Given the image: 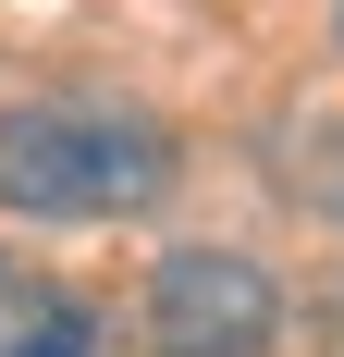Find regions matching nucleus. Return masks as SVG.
Returning a JSON list of instances; mask_svg holds the SVG:
<instances>
[{
  "label": "nucleus",
  "mask_w": 344,
  "mask_h": 357,
  "mask_svg": "<svg viewBox=\"0 0 344 357\" xmlns=\"http://www.w3.org/2000/svg\"><path fill=\"white\" fill-rule=\"evenodd\" d=\"M160 185H172V136L123 99L0 111V210H25V222H123Z\"/></svg>",
  "instance_id": "obj_1"
},
{
  "label": "nucleus",
  "mask_w": 344,
  "mask_h": 357,
  "mask_svg": "<svg viewBox=\"0 0 344 357\" xmlns=\"http://www.w3.org/2000/svg\"><path fill=\"white\" fill-rule=\"evenodd\" d=\"M271 321H283L271 271L234 259V247H185V259L148 271V345L160 357H258Z\"/></svg>",
  "instance_id": "obj_2"
},
{
  "label": "nucleus",
  "mask_w": 344,
  "mask_h": 357,
  "mask_svg": "<svg viewBox=\"0 0 344 357\" xmlns=\"http://www.w3.org/2000/svg\"><path fill=\"white\" fill-rule=\"evenodd\" d=\"M0 357H99V321L49 284H13L0 271Z\"/></svg>",
  "instance_id": "obj_3"
},
{
  "label": "nucleus",
  "mask_w": 344,
  "mask_h": 357,
  "mask_svg": "<svg viewBox=\"0 0 344 357\" xmlns=\"http://www.w3.org/2000/svg\"><path fill=\"white\" fill-rule=\"evenodd\" d=\"M332 37H344V0H332Z\"/></svg>",
  "instance_id": "obj_4"
}]
</instances>
